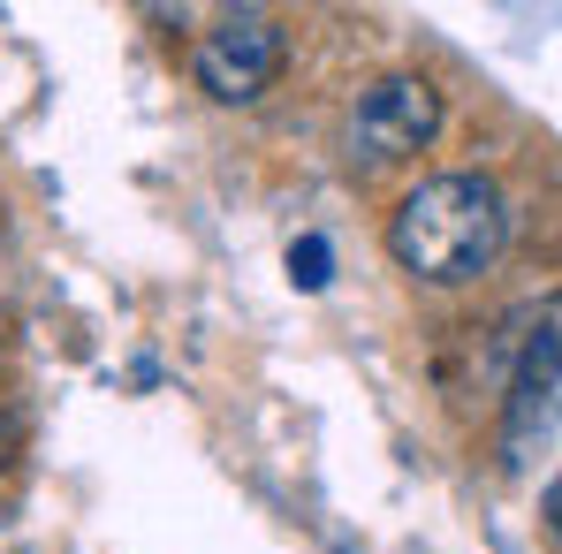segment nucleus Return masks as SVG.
<instances>
[{
  "mask_svg": "<svg viewBox=\"0 0 562 554\" xmlns=\"http://www.w3.org/2000/svg\"><path fill=\"white\" fill-rule=\"evenodd\" d=\"M540 517H548V532H555V540H562V471H555V486L540 494Z\"/></svg>",
  "mask_w": 562,
  "mask_h": 554,
  "instance_id": "6",
  "label": "nucleus"
},
{
  "mask_svg": "<svg viewBox=\"0 0 562 554\" xmlns=\"http://www.w3.org/2000/svg\"><path fill=\"white\" fill-rule=\"evenodd\" d=\"M434 137H441V92H434L426 77L395 69V77H373V84L358 92V114H350V160L395 168V160L426 152Z\"/></svg>",
  "mask_w": 562,
  "mask_h": 554,
  "instance_id": "4",
  "label": "nucleus"
},
{
  "mask_svg": "<svg viewBox=\"0 0 562 554\" xmlns=\"http://www.w3.org/2000/svg\"><path fill=\"white\" fill-rule=\"evenodd\" d=\"M289 274H296V289H327L335 281V244L327 236H296L289 244Z\"/></svg>",
  "mask_w": 562,
  "mask_h": 554,
  "instance_id": "5",
  "label": "nucleus"
},
{
  "mask_svg": "<svg viewBox=\"0 0 562 554\" xmlns=\"http://www.w3.org/2000/svg\"><path fill=\"white\" fill-rule=\"evenodd\" d=\"M281 54H289V38H281V23L267 15V8H228V15L198 38L190 69H198V92H205V99H221V106H251L259 92H274Z\"/></svg>",
  "mask_w": 562,
  "mask_h": 554,
  "instance_id": "3",
  "label": "nucleus"
},
{
  "mask_svg": "<svg viewBox=\"0 0 562 554\" xmlns=\"http://www.w3.org/2000/svg\"><path fill=\"white\" fill-rule=\"evenodd\" d=\"M509 244V197L486 176H426L395 197L387 213V259L426 289H457L479 281Z\"/></svg>",
  "mask_w": 562,
  "mask_h": 554,
  "instance_id": "1",
  "label": "nucleus"
},
{
  "mask_svg": "<svg viewBox=\"0 0 562 554\" xmlns=\"http://www.w3.org/2000/svg\"><path fill=\"white\" fill-rule=\"evenodd\" d=\"M8 449H15V418L0 410V463H8Z\"/></svg>",
  "mask_w": 562,
  "mask_h": 554,
  "instance_id": "7",
  "label": "nucleus"
},
{
  "mask_svg": "<svg viewBox=\"0 0 562 554\" xmlns=\"http://www.w3.org/2000/svg\"><path fill=\"white\" fill-rule=\"evenodd\" d=\"M562 410V289L525 312V342H517V372H509V403H502V456L525 471L532 449L548 441Z\"/></svg>",
  "mask_w": 562,
  "mask_h": 554,
  "instance_id": "2",
  "label": "nucleus"
}]
</instances>
